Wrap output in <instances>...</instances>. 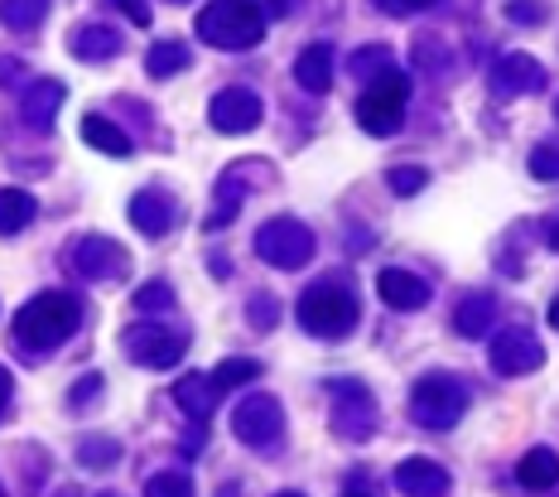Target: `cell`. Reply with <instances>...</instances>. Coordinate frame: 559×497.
<instances>
[{"instance_id": "5bb4252c", "label": "cell", "mask_w": 559, "mask_h": 497, "mask_svg": "<svg viewBox=\"0 0 559 497\" xmlns=\"http://www.w3.org/2000/svg\"><path fill=\"white\" fill-rule=\"evenodd\" d=\"M391 483H395V493H405V497H444L453 488L449 469L435 464L429 454H411L405 464H395Z\"/></svg>"}, {"instance_id": "d4e9b609", "label": "cell", "mask_w": 559, "mask_h": 497, "mask_svg": "<svg viewBox=\"0 0 559 497\" xmlns=\"http://www.w3.org/2000/svg\"><path fill=\"white\" fill-rule=\"evenodd\" d=\"M189 63H193V54H189V44H179V39H159V44H150V54H145L150 78H174Z\"/></svg>"}, {"instance_id": "ee69618b", "label": "cell", "mask_w": 559, "mask_h": 497, "mask_svg": "<svg viewBox=\"0 0 559 497\" xmlns=\"http://www.w3.org/2000/svg\"><path fill=\"white\" fill-rule=\"evenodd\" d=\"M425 5H439V0H405V10H425Z\"/></svg>"}, {"instance_id": "816d5d0a", "label": "cell", "mask_w": 559, "mask_h": 497, "mask_svg": "<svg viewBox=\"0 0 559 497\" xmlns=\"http://www.w3.org/2000/svg\"><path fill=\"white\" fill-rule=\"evenodd\" d=\"M0 497H5V488H0Z\"/></svg>"}, {"instance_id": "30bf717a", "label": "cell", "mask_w": 559, "mask_h": 497, "mask_svg": "<svg viewBox=\"0 0 559 497\" xmlns=\"http://www.w3.org/2000/svg\"><path fill=\"white\" fill-rule=\"evenodd\" d=\"M231 435H237L247 449H271L275 439L285 435V411H280V401L265 397V391L247 397L237 411H231Z\"/></svg>"}, {"instance_id": "8d00e7d4", "label": "cell", "mask_w": 559, "mask_h": 497, "mask_svg": "<svg viewBox=\"0 0 559 497\" xmlns=\"http://www.w3.org/2000/svg\"><path fill=\"white\" fill-rule=\"evenodd\" d=\"M111 5H116V10H126V20H131L135 29H145L150 20H155V15H150V5H145V0H111Z\"/></svg>"}, {"instance_id": "e0dca14e", "label": "cell", "mask_w": 559, "mask_h": 497, "mask_svg": "<svg viewBox=\"0 0 559 497\" xmlns=\"http://www.w3.org/2000/svg\"><path fill=\"white\" fill-rule=\"evenodd\" d=\"M63 97H68V87L58 83V78H39V83L25 92V102H20V121L39 135L53 131V117H58V107H63Z\"/></svg>"}, {"instance_id": "1f68e13d", "label": "cell", "mask_w": 559, "mask_h": 497, "mask_svg": "<svg viewBox=\"0 0 559 497\" xmlns=\"http://www.w3.org/2000/svg\"><path fill=\"white\" fill-rule=\"evenodd\" d=\"M131 305L140 309V315H159V309H174V291L165 281H150V285H140Z\"/></svg>"}, {"instance_id": "2e32d148", "label": "cell", "mask_w": 559, "mask_h": 497, "mask_svg": "<svg viewBox=\"0 0 559 497\" xmlns=\"http://www.w3.org/2000/svg\"><path fill=\"white\" fill-rule=\"evenodd\" d=\"M377 295L386 299L391 309H401V315H415V309L429 305V281H419L415 271H401V265H391V271L377 275Z\"/></svg>"}, {"instance_id": "d6986e66", "label": "cell", "mask_w": 559, "mask_h": 497, "mask_svg": "<svg viewBox=\"0 0 559 497\" xmlns=\"http://www.w3.org/2000/svg\"><path fill=\"white\" fill-rule=\"evenodd\" d=\"M68 49H73V59H83V63H107L126 49V39H121V29H111V25H78L73 39H68Z\"/></svg>"}, {"instance_id": "7402d4cb", "label": "cell", "mask_w": 559, "mask_h": 497, "mask_svg": "<svg viewBox=\"0 0 559 497\" xmlns=\"http://www.w3.org/2000/svg\"><path fill=\"white\" fill-rule=\"evenodd\" d=\"M295 83L305 92H329L333 87V44H309L295 59Z\"/></svg>"}, {"instance_id": "4dcf8cb0", "label": "cell", "mask_w": 559, "mask_h": 497, "mask_svg": "<svg viewBox=\"0 0 559 497\" xmlns=\"http://www.w3.org/2000/svg\"><path fill=\"white\" fill-rule=\"evenodd\" d=\"M386 184H391V193H401V199H415V193L429 184V175L419 165H395V169H386Z\"/></svg>"}, {"instance_id": "d590c367", "label": "cell", "mask_w": 559, "mask_h": 497, "mask_svg": "<svg viewBox=\"0 0 559 497\" xmlns=\"http://www.w3.org/2000/svg\"><path fill=\"white\" fill-rule=\"evenodd\" d=\"M415 63H419V68H449L444 44H429V39H419V44H415Z\"/></svg>"}, {"instance_id": "f546056e", "label": "cell", "mask_w": 559, "mask_h": 497, "mask_svg": "<svg viewBox=\"0 0 559 497\" xmlns=\"http://www.w3.org/2000/svg\"><path fill=\"white\" fill-rule=\"evenodd\" d=\"M78 459H83V464H92V469H111L116 459H121V445H116V439H83V445H78Z\"/></svg>"}, {"instance_id": "681fc988", "label": "cell", "mask_w": 559, "mask_h": 497, "mask_svg": "<svg viewBox=\"0 0 559 497\" xmlns=\"http://www.w3.org/2000/svg\"><path fill=\"white\" fill-rule=\"evenodd\" d=\"M555 117H559V102H555Z\"/></svg>"}, {"instance_id": "277c9868", "label": "cell", "mask_w": 559, "mask_h": 497, "mask_svg": "<svg viewBox=\"0 0 559 497\" xmlns=\"http://www.w3.org/2000/svg\"><path fill=\"white\" fill-rule=\"evenodd\" d=\"M468 411V381L453 372H425L411 391V415L419 430H453Z\"/></svg>"}, {"instance_id": "9c48e42d", "label": "cell", "mask_w": 559, "mask_h": 497, "mask_svg": "<svg viewBox=\"0 0 559 497\" xmlns=\"http://www.w3.org/2000/svg\"><path fill=\"white\" fill-rule=\"evenodd\" d=\"M68 265H73L83 281H116V275L131 271V251H126L116 237L83 233L73 247H68Z\"/></svg>"}, {"instance_id": "52a82bcc", "label": "cell", "mask_w": 559, "mask_h": 497, "mask_svg": "<svg viewBox=\"0 0 559 497\" xmlns=\"http://www.w3.org/2000/svg\"><path fill=\"white\" fill-rule=\"evenodd\" d=\"M333 435L337 439H347V445H367L371 435H377V421H381V411H377V397L362 387V381H333Z\"/></svg>"}, {"instance_id": "484cf974", "label": "cell", "mask_w": 559, "mask_h": 497, "mask_svg": "<svg viewBox=\"0 0 559 497\" xmlns=\"http://www.w3.org/2000/svg\"><path fill=\"white\" fill-rule=\"evenodd\" d=\"M49 20V0H0V25L15 34H34Z\"/></svg>"}, {"instance_id": "74e56055", "label": "cell", "mask_w": 559, "mask_h": 497, "mask_svg": "<svg viewBox=\"0 0 559 497\" xmlns=\"http://www.w3.org/2000/svg\"><path fill=\"white\" fill-rule=\"evenodd\" d=\"M97 387H102V377L92 372V377L78 381V391H73V397H68V401H73V406H83V401H97Z\"/></svg>"}, {"instance_id": "f6af8a7d", "label": "cell", "mask_w": 559, "mask_h": 497, "mask_svg": "<svg viewBox=\"0 0 559 497\" xmlns=\"http://www.w3.org/2000/svg\"><path fill=\"white\" fill-rule=\"evenodd\" d=\"M53 497H83V493H78V488H58Z\"/></svg>"}, {"instance_id": "f907efd6", "label": "cell", "mask_w": 559, "mask_h": 497, "mask_svg": "<svg viewBox=\"0 0 559 497\" xmlns=\"http://www.w3.org/2000/svg\"><path fill=\"white\" fill-rule=\"evenodd\" d=\"M102 497H116V493H102Z\"/></svg>"}, {"instance_id": "3957f363", "label": "cell", "mask_w": 559, "mask_h": 497, "mask_svg": "<svg viewBox=\"0 0 559 497\" xmlns=\"http://www.w3.org/2000/svg\"><path fill=\"white\" fill-rule=\"evenodd\" d=\"M295 315H299V329L313 333V339H347L357 329V319H362V305H357V295L347 285L323 281L299 295Z\"/></svg>"}, {"instance_id": "44dd1931", "label": "cell", "mask_w": 559, "mask_h": 497, "mask_svg": "<svg viewBox=\"0 0 559 497\" xmlns=\"http://www.w3.org/2000/svg\"><path fill=\"white\" fill-rule=\"evenodd\" d=\"M492 319H497V299L487 295V291L463 295L459 309H453V329H459L463 339H483V333L492 329Z\"/></svg>"}, {"instance_id": "e575fe53", "label": "cell", "mask_w": 559, "mask_h": 497, "mask_svg": "<svg viewBox=\"0 0 559 497\" xmlns=\"http://www.w3.org/2000/svg\"><path fill=\"white\" fill-rule=\"evenodd\" d=\"M507 20H516V25H540V20H550V5H545V0H511Z\"/></svg>"}, {"instance_id": "60d3db41", "label": "cell", "mask_w": 559, "mask_h": 497, "mask_svg": "<svg viewBox=\"0 0 559 497\" xmlns=\"http://www.w3.org/2000/svg\"><path fill=\"white\" fill-rule=\"evenodd\" d=\"M545 247L559 251V217H550V227H545Z\"/></svg>"}, {"instance_id": "d6a6232c", "label": "cell", "mask_w": 559, "mask_h": 497, "mask_svg": "<svg viewBox=\"0 0 559 497\" xmlns=\"http://www.w3.org/2000/svg\"><path fill=\"white\" fill-rule=\"evenodd\" d=\"M526 165H531V175L540 184H559V145H535Z\"/></svg>"}, {"instance_id": "603a6c76", "label": "cell", "mask_w": 559, "mask_h": 497, "mask_svg": "<svg viewBox=\"0 0 559 497\" xmlns=\"http://www.w3.org/2000/svg\"><path fill=\"white\" fill-rule=\"evenodd\" d=\"M83 141L92 145V150H102V155H111V159H126L131 155V135L121 131L111 117H83Z\"/></svg>"}, {"instance_id": "4316f807", "label": "cell", "mask_w": 559, "mask_h": 497, "mask_svg": "<svg viewBox=\"0 0 559 497\" xmlns=\"http://www.w3.org/2000/svg\"><path fill=\"white\" fill-rule=\"evenodd\" d=\"M347 68H353V78L371 83V78H381L386 68H395V49L391 44H367V49H357L353 59H347Z\"/></svg>"}, {"instance_id": "ba28073f", "label": "cell", "mask_w": 559, "mask_h": 497, "mask_svg": "<svg viewBox=\"0 0 559 497\" xmlns=\"http://www.w3.org/2000/svg\"><path fill=\"white\" fill-rule=\"evenodd\" d=\"M255 257L280 271H299L313 261V233L299 217H271V223L255 233Z\"/></svg>"}, {"instance_id": "83f0119b", "label": "cell", "mask_w": 559, "mask_h": 497, "mask_svg": "<svg viewBox=\"0 0 559 497\" xmlns=\"http://www.w3.org/2000/svg\"><path fill=\"white\" fill-rule=\"evenodd\" d=\"M145 497H193V478L179 469H165V473H150L145 478Z\"/></svg>"}, {"instance_id": "4fadbf2b", "label": "cell", "mask_w": 559, "mask_h": 497, "mask_svg": "<svg viewBox=\"0 0 559 497\" xmlns=\"http://www.w3.org/2000/svg\"><path fill=\"white\" fill-rule=\"evenodd\" d=\"M487 83H492V97H502V102L535 97V92L545 87V68H540V59H531V54L511 49L492 63V78H487Z\"/></svg>"}, {"instance_id": "836d02e7", "label": "cell", "mask_w": 559, "mask_h": 497, "mask_svg": "<svg viewBox=\"0 0 559 497\" xmlns=\"http://www.w3.org/2000/svg\"><path fill=\"white\" fill-rule=\"evenodd\" d=\"M275 319H280V305H275V295H265V291H255L251 295V329H275Z\"/></svg>"}, {"instance_id": "c3c4849f", "label": "cell", "mask_w": 559, "mask_h": 497, "mask_svg": "<svg viewBox=\"0 0 559 497\" xmlns=\"http://www.w3.org/2000/svg\"><path fill=\"white\" fill-rule=\"evenodd\" d=\"M343 497H367V493H343Z\"/></svg>"}, {"instance_id": "ffe728a7", "label": "cell", "mask_w": 559, "mask_h": 497, "mask_svg": "<svg viewBox=\"0 0 559 497\" xmlns=\"http://www.w3.org/2000/svg\"><path fill=\"white\" fill-rule=\"evenodd\" d=\"M516 483L526 493H550L555 483H559V454L550 445H535L521 454V464H516Z\"/></svg>"}, {"instance_id": "7bdbcfd3", "label": "cell", "mask_w": 559, "mask_h": 497, "mask_svg": "<svg viewBox=\"0 0 559 497\" xmlns=\"http://www.w3.org/2000/svg\"><path fill=\"white\" fill-rule=\"evenodd\" d=\"M545 319H550V329H559V295L550 299V309H545Z\"/></svg>"}, {"instance_id": "7a4b0ae2", "label": "cell", "mask_w": 559, "mask_h": 497, "mask_svg": "<svg viewBox=\"0 0 559 497\" xmlns=\"http://www.w3.org/2000/svg\"><path fill=\"white\" fill-rule=\"evenodd\" d=\"M193 29L213 49H255L265 39V10L255 0H207Z\"/></svg>"}, {"instance_id": "ac0fdd59", "label": "cell", "mask_w": 559, "mask_h": 497, "mask_svg": "<svg viewBox=\"0 0 559 497\" xmlns=\"http://www.w3.org/2000/svg\"><path fill=\"white\" fill-rule=\"evenodd\" d=\"M131 223H135V233H145V237H165L169 227L179 223V203L165 199L159 189H140L131 199Z\"/></svg>"}, {"instance_id": "f35d334b", "label": "cell", "mask_w": 559, "mask_h": 497, "mask_svg": "<svg viewBox=\"0 0 559 497\" xmlns=\"http://www.w3.org/2000/svg\"><path fill=\"white\" fill-rule=\"evenodd\" d=\"M20 78H25V63H20V59H5V54H0V87L20 83Z\"/></svg>"}, {"instance_id": "5b68a950", "label": "cell", "mask_w": 559, "mask_h": 497, "mask_svg": "<svg viewBox=\"0 0 559 497\" xmlns=\"http://www.w3.org/2000/svg\"><path fill=\"white\" fill-rule=\"evenodd\" d=\"M405 102H411V78L401 68H386L381 78H371L367 92L357 97L353 117L367 135H395L405 121Z\"/></svg>"}, {"instance_id": "ab89813d", "label": "cell", "mask_w": 559, "mask_h": 497, "mask_svg": "<svg viewBox=\"0 0 559 497\" xmlns=\"http://www.w3.org/2000/svg\"><path fill=\"white\" fill-rule=\"evenodd\" d=\"M377 10H381V15H411V10H405V0H377Z\"/></svg>"}, {"instance_id": "8fae6325", "label": "cell", "mask_w": 559, "mask_h": 497, "mask_svg": "<svg viewBox=\"0 0 559 497\" xmlns=\"http://www.w3.org/2000/svg\"><path fill=\"white\" fill-rule=\"evenodd\" d=\"M487 363H492L497 377H526V372H540L545 367V343L535 339L531 329H521V323H511L492 339V348H487Z\"/></svg>"}, {"instance_id": "7dc6e473", "label": "cell", "mask_w": 559, "mask_h": 497, "mask_svg": "<svg viewBox=\"0 0 559 497\" xmlns=\"http://www.w3.org/2000/svg\"><path fill=\"white\" fill-rule=\"evenodd\" d=\"M169 5H189V0H169Z\"/></svg>"}, {"instance_id": "6da1fadb", "label": "cell", "mask_w": 559, "mask_h": 497, "mask_svg": "<svg viewBox=\"0 0 559 497\" xmlns=\"http://www.w3.org/2000/svg\"><path fill=\"white\" fill-rule=\"evenodd\" d=\"M78 329H83V299L68 291L34 295L15 315V343L25 353H53L58 343H68Z\"/></svg>"}, {"instance_id": "cb8c5ba5", "label": "cell", "mask_w": 559, "mask_h": 497, "mask_svg": "<svg viewBox=\"0 0 559 497\" xmlns=\"http://www.w3.org/2000/svg\"><path fill=\"white\" fill-rule=\"evenodd\" d=\"M39 217V203L25 189H0V237H15Z\"/></svg>"}, {"instance_id": "8992f818", "label": "cell", "mask_w": 559, "mask_h": 497, "mask_svg": "<svg viewBox=\"0 0 559 497\" xmlns=\"http://www.w3.org/2000/svg\"><path fill=\"white\" fill-rule=\"evenodd\" d=\"M121 353L131 357L135 367H150V372H165V367H179L183 353H189V333L165 329V323L145 319L121 329Z\"/></svg>"}, {"instance_id": "9a60e30c", "label": "cell", "mask_w": 559, "mask_h": 497, "mask_svg": "<svg viewBox=\"0 0 559 497\" xmlns=\"http://www.w3.org/2000/svg\"><path fill=\"white\" fill-rule=\"evenodd\" d=\"M217 401H223V387L213 381V372H183L174 381V406L189 415V421H213Z\"/></svg>"}, {"instance_id": "b9f144b4", "label": "cell", "mask_w": 559, "mask_h": 497, "mask_svg": "<svg viewBox=\"0 0 559 497\" xmlns=\"http://www.w3.org/2000/svg\"><path fill=\"white\" fill-rule=\"evenodd\" d=\"M5 406H10V372L0 367V411H5Z\"/></svg>"}, {"instance_id": "f1b7e54d", "label": "cell", "mask_w": 559, "mask_h": 497, "mask_svg": "<svg viewBox=\"0 0 559 497\" xmlns=\"http://www.w3.org/2000/svg\"><path fill=\"white\" fill-rule=\"evenodd\" d=\"M261 377V363L255 357H227V363H217V372H213V381L217 387H247V381H255Z\"/></svg>"}, {"instance_id": "bcb514c9", "label": "cell", "mask_w": 559, "mask_h": 497, "mask_svg": "<svg viewBox=\"0 0 559 497\" xmlns=\"http://www.w3.org/2000/svg\"><path fill=\"white\" fill-rule=\"evenodd\" d=\"M275 497H305V493H275Z\"/></svg>"}, {"instance_id": "7c38bea8", "label": "cell", "mask_w": 559, "mask_h": 497, "mask_svg": "<svg viewBox=\"0 0 559 497\" xmlns=\"http://www.w3.org/2000/svg\"><path fill=\"white\" fill-rule=\"evenodd\" d=\"M261 117H265V107L251 87H223L213 102H207V121H213V131H223V135H247L261 126Z\"/></svg>"}]
</instances>
